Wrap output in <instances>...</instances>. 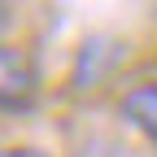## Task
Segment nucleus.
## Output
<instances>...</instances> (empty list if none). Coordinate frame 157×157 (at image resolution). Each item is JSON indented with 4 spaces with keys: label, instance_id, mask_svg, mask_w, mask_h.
<instances>
[{
    "label": "nucleus",
    "instance_id": "nucleus-1",
    "mask_svg": "<svg viewBox=\"0 0 157 157\" xmlns=\"http://www.w3.org/2000/svg\"><path fill=\"white\" fill-rule=\"evenodd\" d=\"M39 101V70L35 61L0 39V113H26Z\"/></svg>",
    "mask_w": 157,
    "mask_h": 157
},
{
    "label": "nucleus",
    "instance_id": "nucleus-2",
    "mask_svg": "<svg viewBox=\"0 0 157 157\" xmlns=\"http://www.w3.org/2000/svg\"><path fill=\"white\" fill-rule=\"evenodd\" d=\"M118 113H122L127 127H135V131L157 148V83H135V87H127L122 101H118Z\"/></svg>",
    "mask_w": 157,
    "mask_h": 157
},
{
    "label": "nucleus",
    "instance_id": "nucleus-3",
    "mask_svg": "<svg viewBox=\"0 0 157 157\" xmlns=\"http://www.w3.org/2000/svg\"><path fill=\"white\" fill-rule=\"evenodd\" d=\"M118 44L113 39H87L83 48H78V66H74V83L78 87H96L101 78L113 70V61H118Z\"/></svg>",
    "mask_w": 157,
    "mask_h": 157
},
{
    "label": "nucleus",
    "instance_id": "nucleus-4",
    "mask_svg": "<svg viewBox=\"0 0 157 157\" xmlns=\"http://www.w3.org/2000/svg\"><path fill=\"white\" fill-rule=\"evenodd\" d=\"M0 157H44L39 148H0Z\"/></svg>",
    "mask_w": 157,
    "mask_h": 157
},
{
    "label": "nucleus",
    "instance_id": "nucleus-5",
    "mask_svg": "<svg viewBox=\"0 0 157 157\" xmlns=\"http://www.w3.org/2000/svg\"><path fill=\"white\" fill-rule=\"evenodd\" d=\"M5 26H9V5H0V35H5Z\"/></svg>",
    "mask_w": 157,
    "mask_h": 157
}]
</instances>
